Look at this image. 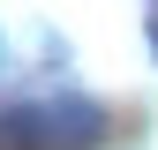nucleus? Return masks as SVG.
<instances>
[{
	"label": "nucleus",
	"mask_w": 158,
	"mask_h": 150,
	"mask_svg": "<svg viewBox=\"0 0 158 150\" xmlns=\"http://www.w3.org/2000/svg\"><path fill=\"white\" fill-rule=\"evenodd\" d=\"M15 112V135L23 150H98L113 128V112L83 98V90H60V98H30V105H8Z\"/></svg>",
	"instance_id": "obj_1"
},
{
	"label": "nucleus",
	"mask_w": 158,
	"mask_h": 150,
	"mask_svg": "<svg viewBox=\"0 0 158 150\" xmlns=\"http://www.w3.org/2000/svg\"><path fill=\"white\" fill-rule=\"evenodd\" d=\"M0 150H23V135H15V112H0Z\"/></svg>",
	"instance_id": "obj_2"
},
{
	"label": "nucleus",
	"mask_w": 158,
	"mask_h": 150,
	"mask_svg": "<svg viewBox=\"0 0 158 150\" xmlns=\"http://www.w3.org/2000/svg\"><path fill=\"white\" fill-rule=\"evenodd\" d=\"M151 53H158V23H151Z\"/></svg>",
	"instance_id": "obj_3"
}]
</instances>
